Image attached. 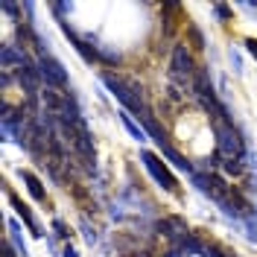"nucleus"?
Segmentation results:
<instances>
[{
	"label": "nucleus",
	"instance_id": "19",
	"mask_svg": "<svg viewBox=\"0 0 257 257\" xmlns=\"http://www.w3.org/2000/svg\"><path fill=\"white\" fill-rule=\"evenodd\" d=\"M245 50H248V53L257 59V38H245Z\"/></svg>",
	"mask_w": 257,
	"mask_h": 257
},
{
	"label": "nucleus",
	"instance_id": "11",
	"mask_svg": "<svg viewBox=\"0 0 257 257\" xmlns=\"http://www.w3.org/2000/svg\"><path fill=\"white\" fill-rule=\"evenodd\" d=\"M161 155H164V158H170V161H173V164L178 167V170H184V173H193V164H190L187 158H184L181 152H176V149H173L170 144L161 146Z\"/></svg>",
	"mask_w": 257,
	"mask_h": 257
},
{
	"label": "nucleus",
	"instance_id": "13",
	"mask_svg": "<svg viewBox=\"0 0 257 257\" xmlns=\"http://www.w3.org/2000/svg\"><path fill=\"white\" fill-rule=\"evenodd\" d=\"M117 117H120V123L126 126V132L132 135V138H135V141H146V128H144V126H138V123L132 120V114H128V111H120Z\"/></svg>",
	"mask_w": 257,
	"mask_h": 257
},
{
	"label": "nucleus",
	"instance_id": "15",
	"mask_svg": "<svg viewBox=\"0 0 257 257\" xmlns=\"http://www.w3.org/2000/svg\"><path fill=\"white\" fill-rule=\"evenodd\" d=\"M187 35H190V41H193V47H196V50L205 47V38H202V32L196 30V27H187Z\"/></svg>",
	"mask_w": 257,
	"mask_h": 257
},
{
	"label": "nucleus",
	"instance_id": "23",
	"mask_svg": "<svg viewBox=\"0 0 257 257\" xmlns=\"http://www.w3.org/2000/svg\"><path fill=\"white\" fill-rule=\"evenodd\" d=\"M164 257H184V254H181L178 248H170V251H167V254H164Z\"/></svg>",
	"mask_w": 257,
	"mask_h": 257
},
{
	"label": "nucleus",
	"instance_id": "6",
	"mask_svg": "<svg viewBox=\"0 0 257 257\" xmlns=\"http://www.w3.org/2000/svg\"><path fill=\"white\" fill-rule=\"evenodd\" d=\"M59 24H62V32L67 35V41L73 44V50L79 53V56L85 59V62H88V64H96V62H99V53L94 50V38H91V35H85V38H79V35L73 32V27H70L67 21H59Z\"/></svg>",
	"mask_w": 257,
	"mask_h": 257
},
{
	"label": "nucleus",
	"instance_id": "3",
	"mask_svg": "<svg viewBox=\"0 0 257 257\" xmlns=\"http://www.w3.org/2000/svg\"><path fill=\"white\" fill-rule=\"evenodd\" d=\"M216 144H219V155H225V158H245V144L231 123L216 126Z\"/></svg>",
	"mask_w": 257,
	"mask_h": 257
},
{
	"label": "nucleus",
	"instance_id": "20",
	"mask_svg": "<svg viewBox=\"0 0 257 257\" xmlns=\"http://www.w3.org/2000/svg\"><path fill=\"white\" fill-rule=\"evenodd\" d=\"M3 257H18V251H15L12 242H3Z\"/></svg>",
	"mask_w": 257,
	"mask_h": 257
},
{
	"label": "nucleus",
	"instance_id": "22",
	"mask_svg": "<svg viewBox=\"0 0 257 257\" xmlns=\"http://www.w3.org/2000/svg\"><path fill=\"white\" fill-rule=\"evenodd\" d=\"M62 254H64V257H79V254H76V248H73V245H67V242H64Z\"/></svg>",
	"mask_w": 257,
	"mask_h": 257
},
{
	"label": "nucleus",
	"instance_id": "17",
	"mask_svg": "<svg viewBox=\"0 0 257 257\" xmlns=\"http://www.w3.org/2000/svg\"><path fill=\"white\" fill-rule=\"evenodd\" d=\"M53 228H56V234H59L62 240H67V237H70V228H67L62 219H53Z\"/></svg>",
	"mask_w": 257,
	"mask_h": 257
},
{
	"label": "nucleus",
	"instance_id": "12",
	"mask_svg": "<svg viewBox=\"0 0 257 257\" xmlns=\"http://www.w3.org/2000/svg\"><path fill=\"white\" fill-rule=\"evenodd\" d=\"M9 237H12V245H15L18 257H30L27 242H24V237H21V225H18V219H9Z\"/></svg>",
	"mask_w": 257,
	"mask_h": 257
},
{
	"label": "nucleus",
	"instance_id": "21",
	"mask_svg": "<svg viewBox=\"0 0 257 257\" xmlns=\"http://www.w3.org/2000/svg\"><path fill=\"white\" fill-rule=\"evenodd\" d=\"M202 257H222V254H219V248H213V245H205Z\"/></svg>",
	"mask_w": 257,
	"mask_h": 257
},
{
	"label": "nucleus",
	"instance_id": "7",
	"mask_svg": "<svg viewBox=\"0 0 257 257\" xmlns=\"http://www.w3.org/2000/svg\"><path fill=\"white\" fill-rule=\"evenodd\" d=\"M158 231L167 237V240H173L176 245H181V242H184V237H187V225H184V219H181V216H167V219H161Z\"/></svg>",
	"mask_w": 257,
	"mask_h": 257
},
{
	"label": "nucleus",
	"instance_id": "16",
	"mask_svg": "<svg viewBox=\"0 0 257 257\" xmlns=\"http://www.w3.org/2000/svg\"><path fill=\"white\" fill-rule=\"evenodd\" d=\"M82 237H85V242H88V245H94V242H96V231L88 222H82Z\"/></svg>",
	"mask_w": 257,
	"mask_h": 257
},
{
	"label": "nucleus",
	"instance_id": "9",
	"mask_svg": "<svg viewBox=\"0 0 257 257\" xmlns=\"http://www.w3.org/2000/svg\"><path fill=\"white\" fill-rule=\"evenodd\" d=\"M6 196L12 199V208L18 210V216H21V219L27 222V228H30L32 234H35V237H44V231L38 228V222H35V216H32V213H30V208H27V205H24L21 199H15V196H12V190H9V187H6Z\"/></svg>",
	"mask_w": 257,
	"mask_h": 257
},
{
	"label": "nucleus",
	"instance_id": "18",
	"mask_svg": "<svg viewBox=\"0 0 257 257\" xmlns=\"http://www.w3.org/2000/svg\"><path fill=\"white\" fill-rule=\"evenodd\" d=\"M213 12H216V18H219V21H228V15H231V9H228L225 3H216V6H213Z\"/></svg>",
	"mask_w": 257,
	"mask_h": 257
},
{
	"label": "nucleus",
	"instance_id": "4",
	"mask_svg": "<svg viewBox=\"0 0 257 257\" xmlns=\"http://www.w3.org/2000/svg\"><path fill=\"white\" fill-rule=\"evenodd\" d=\"M141 161H144V167L149 170V176L155 178V181H158V184H161V187H164L167 193H176V190H178L176 176H173V173L167 170V164H164V161H161L158 155H155V152L144 149V152H141Z\"/></svg>",
	"mask_w": 257,
	"mask_h": 257
},
{
	"label": "nucleus",
	"instance_id": "2",
	"mask_svg": "<svg viewBox=\"0 0 257 257\" xmlns=\"http://www.w3.org/2000/svg\"><path fill=\"white\" fill-rule=\"evenodd\" d=\"M173 79L178 82V85H190V91H193V79H196V64H193V56H190V50L184 47V44H176L173 47Z\"/></svg>",
	"mask_w": 257,
	"mask_h": 257
},
{
	"label": "nucleus",
	"instance_id": "1",
	"mask_svg": "<svg viewBox=\"0 0 257 257\" xmlns=\"http://www.w3.org/2000/svg\"><path fill=\"white\" fill-rule=\"evenodd\" d=\"M99 79L105 82V88H108V91L117 96V99H120L123 111H135L141 120H144L146 114H152V108L146 105L144 88H141L135 79L120 76V73H114V70H102V73H99Z\"/></svg>",
	"mask_w": 257,
	"mask_h": 257
},
{
	"label": "nucleus",
	"instance_id": "14",
	"mask_svg": "<svg viewBox=\"0 0 257 257\" xmlns=\"http://www.w3.org/2000/svg\"><path fill=\"white\" fill-rule=\"evenodd\" d=\"M222 167H225V173H228V176H242V173H245V164H242V158H225Z\"/></svg>",
	"mask_w": 257,
	"mask_h": 257
},
{
	"label": "nucleus",
	"instance_id": "8",
	"mask_svg": "<svg viewBox=\"0 0 257 257\" xmlns=\"http://www.w3.org/2000/svg\"><path fill=\"white\" fill-rule=\"evenodd\" d=\"M0 62H3V70H21L27 64V56L18 44H3L0 47Z\"/></svg>",
	"mask_w": 257,
	"mask_h": 257
},
{
	"label": "nucleus",
	"instance_id": "5",
	"mask_svg": "<svg viewBox=\"0 0 257 257\" xmlns=\"http://www.w3.org/2000/svg\"><path fill=\"white\" fill-rule=\"evenodd\" d=\"M38 73H41V82L47 85V88H67V70H64V64L59 59H53V56H38Z\"/></svg>",
	"mask_w": 257,
	"mask_h": 257
},
{
	"label": "nucleus",
	"instance_id": "10",
	"mask_svg": "<svg viewBox=\"0 0 257 257\" xmlns=\"http://www.w3.org/2000/svg\"><path fill=\"white\" fill-rule=\"evenodd\" d=\"M21 178L27 181V187H30V193H32V199H35V202H44V199H47V193H44V187H41V181H38V176H35V173H30V170H21Z\"/></svg>",
	"mask_w": 257,
	"mask_h": 257
}]
</instances>
